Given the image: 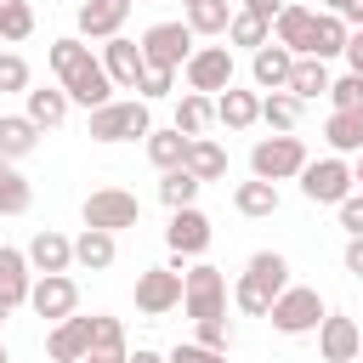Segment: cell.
I'll return each mask as SVG.
<instances>
[{
    "instance_id": "1",
    "label": "cell",
    "mask_w": 363,
    "mask_h": 363,
    "mask_svg": "<svg viewBox=\"0 0 363 363\" xmlns=\"http://www.w3.org/2000/svg\"><path fill=\"white\" fill-rule=\"evenodd\" d=\"M45 62H51L57 85L68 91V102H79V108H91V113L113 102V79H108L102 57H91V45H85L79 34H62V40H51Z\"/></svg>"
},
{
    "instance_id": "2",
    "label": "cell",
    "mask_w": 363,
    "mask_h": 363,
    "mask_svg": "<svg viewBox=\"0 0 363 363\" xmlns=\"http://www.w3.org/2000/svg\"><path fill=\"white\" fill-rule=\"evenodd\" d=\"M284 289H289V261H284L278 250H255V255L244 261L238 284H233V306H238L244 318H267Z\"/></svg>"
},
{
    "instance_id": "3",
    "label": "cell",
    "mask_w": 363,
    "mask_h": 363,
    "mask_svg": "<svg viewBox=\"0 0 363 363\" xmlns=\"http://www.w3.org/2000/svg\"><path fill=\"white\" fill-rule=\"evenodd\" d=\"M306 164H312V159H306V142L289 136V130H284V136H261V142L250 147V170H255V182H272V187L289 182V176L301 182Z\"/></svg>"
},
{
    "instance_id": "4",
    "label": "cell",
    "mask_w": 363,
    "mask_h": 363,
    "mask_svg": "<svg viewBox=\"0 0 363 363\" xmlns=\"http://www.w3.org/2000/svg\"><path fill=\"white\" fill-rule=\"evenodd\" d=\"M147 130H153V113H147V102L142 96H125V102H108V108H96L91 113V125H85V136L91 142H147Z\"/></svg>"
},
{
    "instance_id": "5",
    "label": "cell",
    "mask_w": 363,
    "mask_h": 363,
    "mask_svg": "<svg viewBox=\"0 0 363 363\" xmlns=\"http://www.w3.org/2000/svg\"><path fill=\"white\" fill-rule=\"evenodd\" d=\"M182 312H187L193 323H204V318H227V278H221V267L199 261V267L182 272Z\"/></svg>"
},
{
    "instance_id": "6",
    "label": "cell",
    "mask_w": 363,
    "mask_h": 363,
    "mask_svg": "<svg viewBox=\"0 0 363 363\" xmlns=\"http://www.w3.org/2000/svg\"><path fill=\"white\" fill-rule=\"evenodd\" d=\"M79 216H85V227H96V233H125V227H136L142 221V199L136 193H125V187H96L85 204H79Z\"/></svg>"
},
{
    "instance_id": "7",
    "label": "cell",
    "mask_w": 363,
    "mask_h": 363,
    "mask_svg": "<svg viewBox=\"0 0 363 363\" xmlns=\"http://www.w3.org/2000/svg\"><path fill=\"white\" fill-rule=\"evenodd\" d=\"M267 318H272V329H278V335H312L329 312H323V295H318V289L289 284V289L272 301V312H267Z\"/></svg>"
},
{
    "instance_id": "8",
    "label": "cell",
    "mask_w": 363,
    "mask_h": 363,
    "mask_svg": "<svg viewBox=\"0 0 363 363\" xmlns=\"http://www.w3.org/2000/svg\"><path fill=\"white\" fill-rule=\"evenodd\" d=\"M352 164L340 159V153H329V159H312L306 170H301V193H306V204H340V199H352Z\"/></svg>"
},
{
    "instance_id": "9",
    "label": "cell",
    "mask_w": 363,
    "mask_h": 363,
    "mask_svg": "<svg viewBox=\"0 0 363 363\" xmlns=\"http://www.w3.org/2000/svg\"><path fill=\"white\" fill-rule=\"evenodd\" d=\"M142 57H147V68H187V57H193V28H187V17L182 23H153L147 34H142Z\"/></svg>"
},
{
    "instance_id": "10",
    "label": "cell",
    "mask_w": 363,
    "mask_h": 363,
    "mask_svg": "<svg viewBox=\"0 0 363 363\" xmlns=\"http://www.w3.org/2000/svg\"><path fill=\"white\" fill-rule=\"evenodd\" d=\"M182 79H187V91H199V96H221L227 85H233V51L227 45H199L193 57H187V68H182Z\"/></svg>"
},
{
    "instance_id": "11",
    "label": "cell",
    "mask_w": 363,
    "mask_h": 363,
    "mask_svg": "<svg viewBox=\"0 0 363 363\" xmlns=\"http://www.w3.org/2000/svg\"><path fill=\"white\" fill-rule=\"evenodd\" d=\"M176 306H182V267H147V272H136V312L164 318Z\"/></svg>"
},
{
    "instance_id": "12",
    "label": "cell",
    "mask_w": 363,
    "mask_h": 363,
    "mask_svg": "<svg viewBox=\"0 0 363 363\" xmlns=\"http://www.w3.org/2000/svg\"><path fill=\"white\" fill-rule=\"evenodd\" d=\"M164 244H170L176 267H182V261H193V255H204V250H210V216H204L199 204H187V210H170Z\"/></svg>"
},
{
    "instance_id": "13",
    "label": "cell",
    "mask_w": 363,
    "mask_h": 363,
    "mask_svg": "<svg viewBox=\"0 0 363 363\" xmlns=\"http://www.w3.org/2000/svg\"><path fill=\"white\" fill-rule=\"evenodd\" d=\"M102 68H108V79H113L119 91H136V85H142V74H147L142 40H125V34L102 40Z\"/></svg>"
},
{
    "instance_id": "14",
    "label": "cell",
    "mask_w": 363,
    "mask_h": 363,
    "mask_svg": "<svg viewBox=\"0 0 363 363\" xmlns=\"http://www.w3.org/2000/svg\"><path fill=\"white\" fill-rule=\"evenodd\" d=\"M28 306H34L40 318H51V323H62V318H74V312H79V284H74L68 272H51V278H34V295H28Z\"/></svg>"
},
{
    "instance_id": "15",
    "label": "cell",
    "mask_w": 363,
    "mask_h": 363,
    "mask_svg": "<svg viewBox=\"0 0 363 363\" xmlns=\"http://www.w3.org/2000/svg\"><path fill=\"white\" fill-rule=\"evenodd\" d=\"M318 352H323V363H357L363 357V329L346 312H329L318 323Z\"/></svg>"
},
{
    "instance_id": "16",
    "label": "cell",
    "mask_w": 363,
    "mask_h": 363,
    "mask_svg": "<svg viewBox=\"0 0 363 363\" xmlns=\"http://www.w3.org/2000/svg\"><path fill=\"white\" fill-rule=\"evenodd\" d=\"M23 255H28V267H34L40 278H51V272H68V267H74V238H62L57 227H40Z\"/></svg>"
},
{
    "instance_id": "17",
    "label": "cell",
    "mask_w": 363,
    "mask_h": 363,
    "mask_svg": "<svg viewBox=\"0 0 363 363\" xmlns=\"http://www.w3.org/2000/svg\"><path fill=\"white\" fill-rule=\"evenodd\" d=\"M85 352H91V318H62L51 335H45V357L51 363H85Z\"/></svg>"
},
{
    "instance_id": "18",
    "label": "cell",
    "mask_w": 363,
    "mask_h": 363,
    "mask_svg": "<svg viewBox=\"0 0 363 363\" xmlns=\"http://www.w3.org/2000/svg\"><path fill=\"white\" fill-rule=\"evenodd\" d=\"M85 363H130L125 323L113 312H91V352H85Z\"/></svg>"
},
{
    "instance_id": "19",
    "label": "cell",
    "mask_w": 363,
    "mask_h": 363,
    "mask_svg": "<svg viewBox=\"0 0 363 363\" xmlns=\"http://www.w3.org/2000/svg\"><path fill=\"white\" fill-rule=\"evenodd\" d=\"M312 28H318V11L289 0V6L278 11V23H272V40H278V45H289L295 57H312Z\"/></svg>"
},
{
    "instance_id": "20",
    "label": "cell",
    "mask_w": 363,
    "mask_h": 363,
    "mask_svg": "<svg viewBox=\"0 0 363 363\" xmlns=\"http://www.w3.org/2000/svg\"><path fill=\"white\" fill-rule=\"evenodd\" d=\"M289 74H295V51L278 45V40L250 57V79H255L261 91H289Z\"/></svg>"
},
{
    "instance_id": "21",
    "label": "cell",
    "mask_w": 363,
    "mask_h": 363,
    "mask_svg": "<svg viewBox=\"0 0 363 363\" xmlns=\"http://www.w3.org/2000/svg\"><path fill=\"white\" fill-rule=\"evenodd\" d=\"M130 17V0H85L79 6V40H113Z\"/></svg>"
},
{
    "instance_id": "22",
    "label": "cell",
    "mask_w": 363,
    "mask_h": 363,
    "mask_svg": "<svg viewBox=\"0 0 363 363\" xmlns=\"http://www.w3.org/2000/svg\"><path fill=\"white\" fill-rule=\"evenodd\" d=\"M28 295H34V267H28V255L11 250V244H0V301H6V306H28Z\"/></svg>"
},
{
    "instance_id": "23",
    "label": "cell",
    "mask_w": 363,
    "mask_h": 363,
    "mask_svg": "<svg viewBox=\"0 0 363 363\" xmlns=\"http://www.w3.org/2000/svg\"><path fill=\"white\" fill-rule=\"evenodd\" d=\"M323 142H329L340 159H346V153H363V108H329Z\"/></svg>"
},
{
    "instance_id": "24",
    "label": "cell",
    "mask_w": 363,
    "mask_h": 363,
    "mask_svg": "<svg viewBox=\"0 0 363 363\" xmlns=\"http://www.w3.org/2000/svg\"><path fill=\"white\" fill-rule=\"evenodd\" d=\"M23 113L40 125V130H57L68 119V91L62 85H40V91H23Z\"/></svg>"
},
{
    "instance_id": "25",
    "label": "cell",
    "mask_w": 363,
    "mask_h": 363,
    "mask_svg": "<svg viewBox=\"0 0 363 363\" xmlns=\"http://www.w3.org/2000/svg\"><path fill=\"white\" fill-rule=\"evenodd\" d=\"M182 170H187V176H199V182H221V176H227V147H221L216 136H193V142H187Z\"/></svg>"
},
{
    "instance_id": "26",
    "label": "cell",
    "mask_w": 363,
    "mask_h": 363,
    "mask_svg": "<svg viewBox=\"0 0 363 363\" xmlns=\"http://www.w3.org/2000/svg\"><path fill=\"white\" fill-rule=\"evenodd\" d=\"M40 147V125L28 119V113H0V159H28Z\"/></svg>"
},
{
    "instance_id": "27",
    "label": "cell",
    "mask_w": 363,
    "mask_h": 363,
    "mask_svg": "<svg viewBox=\"0 0 363 363\" xmlns=\"http://www.w3.org/2000/svg\"><path fill=\"white\" fill-rule=\"evenodd\" d=\"M216 119H221L227 130H250V125L261 119V96H255V91H238V85H227V91L216 96Z\"/></svg>"
},
{
    "instance_id": "28",
    "label": "cell",
    "mask_w": 363,
    "mask_h": 363,
    "mask_svg": "<svg viewBox=\"0 0 363 363\" xmlns=\"http://www.w3.org/2000/svg\"><path fill=\"white\" fill-rule=\"evenodd\" d=\"M113 255H119L113 233H96V227H85V233L74 238V267H85V272H108V267H113Z\"/></svg>"
},
{
    "instance_id": "29",
    "label": "cell",
    "mask_w": 363,
    "mask_h": 363,
    "mask_svg": "<svg viewBox=\"0 0 363 363\" xmlns=\"http://www.w3.org/2000/svg\"><path fill=\"white\" fill-rule=\"evenodd\" d=\"M233 210L250 216V221H267V216H278V187L272 182H238L233 187Z\"/></svg>"
},
{
    "instance_id": "30",
    "label": "cell",
    "mask_w": 363,
    "mask_h": 363,
    "mask_svg": "<svg viewBox=\"0 0 363 363\" xmlns=\"http://www.w3.org/2000/svg\"><path fill=\"white\" fill-rule=\"evenodd\" d=\"M346 40H352L346 17H335V11H318V28H312V57H318V62H329V57H346Z\"/></svg>"
},
{
    "instance_id": "31",
    "label": "cell",
    "mask_w": 363,
    "mask_h": 363,
    "mask_svg": "<svg viewBox=\"0 0 363 363\" xmlns=\"http://www.w3.org/2000/svg\"><path fill=\"white\" fill-rule=\"evenodd\" d=\"M329 68L318 62V57H295V74H289V96H301V102H318V96H329Z\"/></svg>"
},
{
    "instance_id": "32",
    "label": "cell",
    "mask_w": 363,
    "mask_h": 363,
    "mask_svg": "<svg viewBox=\"0 0 363 363\" xmlns=\"http://www.w3.org/2000/svg\"><path fill=\"white\" fill-rule=\"evenodd\" d=\"M187 142H193V136H182L176 125H170V130H147V159H153V170H182Z\"/></svg>"
},
{
    "instance_id": "33",
    "label": "cell",
    "mask_w": 363,
    "mask_h": 363,
    "mask_svg": "<svg viewBox=\"0 0 363 363\" xmlns=\"http://www.w3.org/2000/svg\"><path fill=\"white\" fill-rule=\"evenodd\" d=\"M34 204V187H28V176L11 164V159H0V216H23Z\"/></svg>"
},
{
    "instance_id": "34",
    "label": "cell",
    "mask_w": 363,
    "mask_h": 363,
    "mask_svg": "<svg viewBox=\"0 0 363 363\" xmlns=\"http://www.w3.org/2000/svg\"><path fill=\"white\" fill-rule=\"evenodd\" d=\"M210 125H216V102L199 96V91H187V96L176 102V130H182V136H204Z\"/></svg>"
},
{
    "instance_id": "35",
    "label": "cell",
    "mask_w": 363,
    "mask_h": 363,
    "mask_svg": "<svg viewBox=\"0 0 363 363\" xmlns=\"http://www.w3.org/2000/svg\"><path fill=\"white\" fill-rule=\"evenodd\" d=\"M301 108H306V102H301V96H289V91H267V96H261V119H267L278 136L301 125Z\"/></svg>"
},
{
    "instance_id": "36",
    "label": "cell",
    "mask_w": 363,
    "mask_h": 363,
    "mask_svg": "<svg viewBox=\"0 0 363 363\" xmlns=\"http://www.w3.org/2000/svg\"><path fill=\"white\" fill-rule=\"evenodd\" d=\"M227 40H233V45H244V51L255 57L261 45H272V23H261V17H250V11H233V23H227Z\"/></svg>"
},
{
    "instance_id": "37",
    "label": "cell",
    "mask_w": 363,
    "mask_h": 363,
    "mask_svg": "<svg viewBox=\"0 0 363 363\" xmlns=\"http://www.w3.org/2000/svg\"><path fill=\"white\" fill-rule=\"evenodd\" d=\"M227 23H233V0H199V6H187V28L193 34H227Z\"/></svg>"
},
{
    "instance_id": "38",
    "label": "cell",
    "mask_w": 363,
    "mask_h": 363,
    "mask_svg": "<svg viewBox=\"0 0 363 363\" xmlns=\"http://www.w3.org/2000/svg\"><path fill=\"white\" fill-rule=\"evenodd\" d=\"M28 34H34V6H28V0H0V40L17 45V40H28Z\"/></svg>"
},
{
    "instance_id": "39",
    "label": "cell",
    "mask_w": 363,
    "mask_h": 363,
    "mask_svg": "<svg viewBox=\"0 0 363 363\" xmlns=\"http://www.w3.org/2000/svg\"><path fill=\"white\" fill-rule=\"evenodd\" d=\"M199 187H204V182L187 176V170H164V176H159V199H164L170 210H187V204L199 199Z\"/></svg>"
},
{
    "instance_id": "40",
    "label": "cell",
    "mask_w": 363,
    "mask_h": 363,
    "mask_svg": "<svg viewBox=\"0 0 363 363\" xmlns=\"http://www.w3.org/2000/svg\"><path fill=\"white\" fill-rule=\"evenodd\" d=\"M0 91H28V57L0 51Z\"/></svg>"
},
{
    "instance_id": "41",
    "label": "cell",
    "mask_w": 363,
    "mask_h": 363,
    "mask_svg": "<svg viewBox=\"0 0 363 363\" xmlns=\"http://www.w3.org/2000/svg\"><path fill=\"white\" fill-rule=\"evenodd\" d=\"M199 329V346H210V352H227L233 346V323L227 318H204V323H193Z\"/></svg>"
},
{
    "instance_id": "42",
    "label": "cell",
    "mask_w": 363,
    "mask_h": 363,
    "mask_svg": "<svg viewBox=\"0 0 363 363\" xmlns=\"http://www.w3.org/2000/svg\"><path fill=\"white\" fill-rule=\"evenodd\" d=\"M329 108H363V79H357V74L335 79V85H329Z\"/></svg>"
},
{
    "instance_id": "43",
    "label": "cell",
    "mask_w": 363,
    "mask_h": 363,
    "mask_svg": "<svg viewBox=\"0 0 363 363\" xmlns=\"http://www.w3.org/2000/svg\"><path fill=\"white\" fill-rule=\"evenodd\" d=\"M170 85H176V74H170V68H147L136 91H142V102H159V96H170Z\"/></svg>"
},
{
    "instance_id": "44",
    "label": "cell",
    "mask_w": 363,
    "mask_h": 363,
    "mask_svg": "<svg viewBox=\"0 0 363 363\" xmlns=\"http://www.w3.org/2000/svg\"><path fill=\"white\" fill-rule=\"evenodd\" d=\"M170 363H227V352H210V346H199V340H182V346L170 352Z\"/></svg>"
},
{
    "instance_id": "45",
    "label": "cell",
    "mask_w": 363,
    "mask_h": 363,
    "mask_svg": "<svg viewBox=\"0 0 363 363\" xmlns=\"http://www.w3.org/2000/svg\"><path fill=\"white\" fill-rule=\"evenodd\" d=\"M335 210H340V227H346L352 238H363V193H352V199H340Z\"/></svg>"
},
{
    "instance_id": "46",
    "label": "cell",
    "mask_w": 363,
    "mask_h": 363,
    "mask_svg": "<svg viewBox=\"0 0 363 363\" xmlns=\"http://www.w3.org/2000/svg\"><path fill=\"white\" fill-rule=\"evenodd\" d=\"M289 0H244L238 11H250V17H261V23H278V11H284Z\"/></svg>"
},
{
    "instance_id": "47",
    "label": "cell",
    "mask_w": 363,
    "mask_h": 363,
    "mask_svg": "<svg viewBox=\"0 0 363 363\" xmlns=\"http://www.w3.org/2000/svg\"><path fill=\"white\" fill-rule=\"evenodd\" d=\"M340 261H346L352 278H363V238H346V255H340Z\"/></svg>"
},
{
    "instance_id": "48",
    "label": "cell",
    "mask_w": 363,
    "mask_h": 363,
    "mask_svg": "<svg viewBox=\"0 0 363 363\" xmlns=\"http://www.w3.org/2000/svg\"><path fill=\"white\" fill-rule=\"evenodd\" d=\"M346 62H352V74H363V28H352V40H346Z\"/></svg>"
},
{
    "instance_id": "49",
    "label": "cell",
    "mask_w": 363,
    "mask_h": 363,
    "mask_svg": "<svg viewBox=\"0 0 363 363\" xmlns=\"http://www.w3.org/2000/svg\"><path fill=\"white\" fill-rule=\"evenodd\" d=\"M335 17H346V28H363V0H346Z\"/></svg>"
},
{
    "instance_id": "50",
    "label": "cell",
    "mask_w": 363,
    "mask_h": 363,
    "mask_svg": "<svg viewBox=\"0 0 363 363\" xmlns=\"http://www.w3.org/2000/svg\"><path fill=\"white\" fill-rule=\"evenodd\" d=\"M130 363H170V357H164V352H147V346H136V352H130Z\"/></svg>"
},
{
    "instance_id": "51",
    "label": "cell",
    "mask_w": 363,
    "mask_h": 363,
    "mask_svg": "<svg viewBox=\"0 0 363 363\" xmlns=\"http://www.w3.org/2000/svg\"><path fill=\"white\" fill-rule=\"evenodd\" d=\"M352 182H357V187H363V153H357V164H352Z\"/></svg>"
},
{
    "instance_id": "52",
    "label": "cell",
    "mask_w": 363,
    "mask_h": 363,
    "mask_svg": "<svg viewBox=\"0 0 363 363\" xmlns=\"http://www.w3.org/2000/svg\"><path fill=\"white\" fill-rule=\"evenodd\" d=\"M6 318H11V306H6V301H0V323H6Z\"/></svg>"
},
{
    "instance_id": "53",
    "label": "cell",
    "mask_w": 363,
    "mask_h": 363,
    "mask_svg": "<svg viewBox=\"0 0 363 363\" xmlns=\"http://www.w3.org/2000/svg\"><path fill=\"white\" fill-rule=\"evenodd\" d=\"M0 363H11V352H6V340H0Z\"/></svg>"
},
{
    "instance_id": "54",
    "label": "cell",
    "mask_w": 363,
    "mask_h": 363,
    "mask_svg": "<svg viewBox=\"0 0 363 363\" xmlns=\"http://www.w3.org/2000/svg\"><path fill=\"white\" fill-rule=\"evenodd\" d=\"M340 6H346V0H329V11H340Z\"/></svg>"
},
{
    "instance_id": "55",
    "label": "cell",
    "mask_w": 363,
    "mask_h": 363,
    "mask_svg": "<svg viewBox=\"0 0 363 363\" xmlns=\"http://www.w3.org/2000/svg\"><path fill=\"white\" fill-rule=\"evenodd\" d=\"M130 6H147V0H130Z\"/></svg>"
},
{
    "instance_id": "56",
    "label": "cell",
    "mask_w": 363,
    "mask_h": 363,
    "mask_svg": "<svg viewBox=\"0 0 363 363\" xmlns=\"http://www.w3.org/2000/svg\"><path fill=\"white\" fill-rule=\"evenodd\" d=\"M187 6H199V0H187Z\"/></svg>"
},
{
    "instance_id": "57",
    "label": "cell",
    "mask_w": 363,
    "mask_h": 363,
    "mask_svg": "<svg viewBox=\"0 0 363 363\" xmlns=\"http://www.w3.org/2000/svg\"><path fill=\"white\" fill-rule=\"evenodd\" d=\"M357 79H363V74H357Z\"/></svg>"
}]
</instances>
